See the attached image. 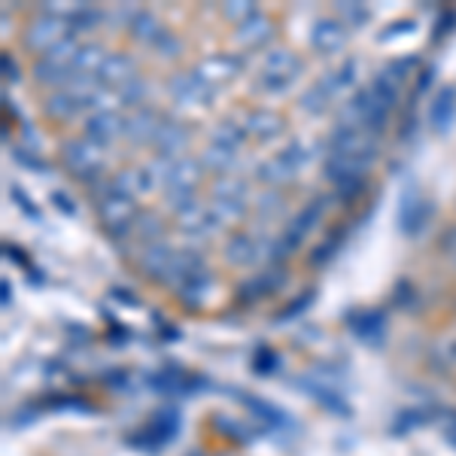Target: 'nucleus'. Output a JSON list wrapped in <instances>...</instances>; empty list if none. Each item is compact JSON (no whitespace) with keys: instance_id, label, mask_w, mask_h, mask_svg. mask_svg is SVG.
I'll return each mask as SVG.
<instances>
[{"instance_id":"obj_38","label":"nucleus","mask_w":456,"mask_h":456,"mask_svg":"<svg viewBox=\"0 0 456 456\" xmlns=\"http://www.w3.org/2000/svg\"><path fill=\"white\" fill-rule=\"evenodd\" d=\"M210 208L219 216V223H232L247 213V201H210Z\"/></svg>"},{"instance_id":"obj_27","label":"nucleus","mask_w":456,"mask_h":456,"mask_svg":"<svg viewBox=\"0 0 456 456\" xmlns=\"http://www.w3.org/2000/svg\"><path fill=\"white\" fill-rule=\"evenodd\" d=\"M234 159H238V152H232V150H223V146H208V150L201 152V165L208 167V171L213 174H219V176H225V174H232V167H234Z\"/></svg>"},{"instance_id":"obj_9","label":"nucleus","mask_w":456,"mask_h":456,"mask_svg":"<svg viewBox=\"0 0 456 456\" xmlns=\"http://www.w3.org/2000/svg\"><path fill=\"white\" fill-rule=\"evenodd\" d=\"M189 128L183 122L176 119H161V128L156 134V141H152V146H156V156H167V159H183V152H186L189 146Z\"/></svg>"},{"instance_id":"obj_11","label":"nucleus","mask_w":456,"mask_h":456,"mask_svg":"<svg viewBox=\"0 0 456 456\" xmlns=\"http://www.w3.org/2000/svg\"><path fill=\"white\" fill-rule=\"evenodd\" d=\"M204 180V165L201 159H176L174 165V174L167 180V192H180V195H195V189L201 186Z\"/></svg>"},{"instance_id":"obj_8","label":"nucleus","mask_w":456,"mask_h":456,"mask_svg":"<svg viewBox=\"0 0 456 456\" xmlns=\"http://www.w3.org/2000/svg\"><path fill=\"white\" fill-rule=\"evenodd\" d=\"M219 225H223L219 216L213 213L210 204H204V201H192L176 213V228L186 234H213Z\"/></svg>"},{"instance_id":"obj_46","label":"nucleus","mask_w":456,"mask_h":456,"mask_svg":"<svg viewBox=\"0 0 456 456\" xmlns=\"http://www.w3.org/2000/svg\"><path fill=\"white\" fill-rule=\"evenodd\" d=\"M447 436H451V441H453V444H456V417H453V420H451V426H447Z\"/></svg>"},{"instance_id":"obj_35","label":"nucleus","mask_w":456,"mask_h":456,"mask_svg":"<svg viewBox=\"0 0 456 456\" xmlns=\"http://www.w3.org/2000/svg\"><path fill=\"white\" fill-rule=\"evenodd\" d=\"M256 12H259V10H256L249 0H232V4H223V16L228 21H238V25H244V21L253 19Z\"/></svg>"},{"instance_id":"obj_22","label":"nucleus","mask_w":456,"mask_h":456,"mask_svg":"<svg viewBox=\"0 0 456 456\" xmlns=\"http://www.w3.org/2000/svg\"><path fill=\"white\" fill-rule=\"evenodd\" d=\"M107 61V53L101 43H86L83 49H79L77 61H73L70 73H79V77H98L101 68H104Z\"/></svg>"},{"instance_id":"obj_14","label":"nucleus","mask_w":456,"mask_h":456,"mask_svg":"<svg viewBox=\"0 0 456 456\" xmlns=\"http://www.w3.org/2000/svg\"><path fill=\"white\" fill-rule=\"evenodd\" d=\"M122 134H125V119L119 113H98L86 119V137L101 146L119 141Z\"/></svg>"},{"instance_id":"obj_36","label":"nucleus","mask_w":456,"mask_h":456,"mask_svg":"<svg viewBox=\"0 0 456 456\" xmlns=\"http://www.w3.org/2000/svg\"><path fill=\"white\" fill-rule=\"evenodd\" d=\"M281 156L289 161V167L292 171H301V167H307V161H311V152H307V146L301 143V141H292V143H286V150H281Z\"/></svg>"},{"instance_id":"obj_16","label":"nucleus","mask_w":456,"mask_h":456,"mask_svg":"<svg viewBox=\"0 0 456 456\" xmlns=\"http://www.w3.org/2000/svg\"><path fill=\"white\" fill-rule=\"evenodd\" d=\"M98 77L104 86L122 88V86H128L131 79H137V64H134V58L125 55V53H110Z\"/></svg>"},{"instance_id":"obj_40","label":"nucleus","mask_w":456,"mask_h":456,"mask_svg":"<svg viewBox=\"0 0 456 456\" xmlns=\"http://www.w3.org/2000/svg\"><path fill=\"white\" fill-rule=\"evenodd\" d=\"M156 53H161V55H165V58H176V55H180V40H176V37L174 34H161L159 37V40H156Z\"/></svg>"},{"instance_id":"obj_19","label":"nucleus","mask_w":456,"mask_h":456,"mask_svg":"<svg viewBox=\"0 0 456 456\" xmlns=\"http://www.w3.org/2000/svg\"><path fill=\"white\" fill-rule=\"evenodd\" d=\"M453 116H456V88H444L429 107V125L438 134H444L453 125Z\"/></svg>"},{"instance_id":"obj_21","label":"nucleus","mask_w":456,"mask_h":456,"mask_svg":"<svg viewBox=\"0 0 456 456\" xmlns=\"http://www.w3.org/2000/svg\"><path fill=\"white\" fill-rule=\"evenodd\" d=\"M256 176H259L265 186H286V183L296 180V171H292L289 161H286L283 156H271L259 165Z\"/></svg>"},{"instance_id":"obj_23","label":"nucleus","mask_w":456,"mask_h":456,"mask_svg":"<svg viewBox=\"0 0 456 456\" xmlns=\"http://www.w3.org/2000/svg\"><path fill=\"white\" fill-rule=\"evenodd\" d=\"M247 195L249 183L238 174L216 176V183H213V201H247Z\"/></svg>"},{"instance_id":"obj_37","label":"nucleus","mask_w":456,"mask_h":456,"mask_svg":"<svg viewBox=\"0 0 456 456\" xmlns=\"http://www.w3.org/2000/svg\"><path fill=\"white\" fill-rule=\"evenodd\" d=\"M119 98H122V104L141 110V107H143V101H146V83H143L141 77L131 79L128 86H122V88H119Z\"/></svg>"},{"instance_id":"obj_12","label":"nucleus","mask_w":456,"mask_h":456,"mask_svg":"<svg viewBox=\"0 0 456 456\" xmlns=\"http://www.w3.org/2000/svg\"><path fill=\"white\" fill-rule=\"evenodd\" d=\"M159 128H161V116L156 113V110H150V107L134 110V113L125 119V137H128L131 143H137V146L156 141Z\"/></svg>"},{"instance_id":"obj_4","label":"nucleus","mask_w":456,"mask_h":456,"mask_svg":"<svg viewBox=\"0 0 456 456\" xmlns=\"http://www.w3.org/2000/svg\"><path fill=\"white\" fill-rule=\"evenodd\" d=\"M174 104L183 110H198V107H210L213 104V88L208 83L195 77V73H176L167 83Z\"/></svg>"},{"instance_id":"obj_24","label":"nucleus","mask_w":456,"mask_h":456,"mask_svg":"<svg viewBox=\"0 0 456 456\" xmlns=\"http://www.w3.org/2000/svg\"><path fill=\"white\" fill-rule=\"evenodd\" d=\"M247 131H244V125H238V122H219L216 128L210 131V143L213 146H223V150H232V152H240V146H244L247 141Z\"/></svg>"},{"instance_id":"obj_41","label":"nucleus","mask_w":456,"mask_h":456,"mask_svg":"<svg viewBox=\"0 0 456 456\" xmlns=\"http://www.w3.org/2000/svg\"><path fill=\"white\" fill-rule=\"evenodd\" d=\"M259 210L262 213H281L283 210V201L277 195H262L259 198Z\"/></svg>"},{"instance_id":"obj_39","label":"nucleus","mask_w":456,"mask_h":456,"mask_svg":"<svg viewBox=\"0 0 456 456\" xmlns=\"http://www.w3.org/2000/svg\"><path fill=\"white\" fill-rule=\"evenodd\" d=\"M338 12H341L344 25H350V28H359L369 21V10H365L362 4H338Z\"/></svg>"},{"instance_id":"obj_45","label":"nucleus","mask_w":456,"mask_h":456,"mask_svg":"<svg viewBox=\"0 0 456 456\" xmlns=\"http://www.w3.org/2000/svg\"><path fill=\"white\" fill-rule=\"evenodd\" d=\"M53 198H55V204H58V208H64V213H70V216H73V213H77V208H73V204L68 201V195H61V192H55Z\"/></svg>"},{"instance_id":"obj_18","label":"nucleus","mask_w":456,"mask_h":456,"mask_svg":"<svg viewBox=\"0 0 456 456\" xmlns=\"http://www.w3.org/2000/svg\"><path fill=\"white\" fill-rule=\"evenodd\" d=\"M244 131L256 141H271V137H277L283 131V119L274 110H253L244 119Z\"/></svg>"},{"instance_id":"obj_28","label":"nucleus","mask_w":456,"mask_h":456,"mask_svg":"<svg viewBox=\"0 0 456 456\" xmlns=\"http://www.w3.org/2000/svg\"><path fill=\"white\" fill-rule=\"evenodd\" d=\"M73 77L70 68H61V64L49 61V58H40L34 64V79L40 86H68V79Z\"/></svg>"},{"instance_id":"obj_6","label":"nucleus","mask_w":456,"mask_h":456,"mask_svg":"<svg viewBox=\"0 0 456 456\" xmlns=\"http://www.w3.org/2000/svg\"><path fill=\"white\" fill-rule=\"evenodd\" d=\"M98 210H101V223H104L113 234H122L125 228H134L137 216H141L131 198H122V195H113V192L98 204Z\"/></svg>"},{"instance_id":"obj_17","label":"nucleus","mask_w":456,"mask_h":456,"mask_svg":"<svg viewBox=\"0 0 456 456\" xmlns=\"http://www.w3.org/2000/svg\"><path fill=\"white\" fill-rule=\"evenodd\" d=\"M234 37H238L240 46L259 49V46H265V43L271 40V37H274V21L265 16V12H256L253 19H247L244 25H238Z\"/></svg>"},{"instance_id":"obj_26","label":"nucleus","mask_w":456,"mask_h":456,"mask_svg":"<svg viewBox=\"0 0 456 456\" xmlns=\"http://www.w3.org/2000/svg\"><path fill=\"white\" fill-rule=\"evenodd\" d=\"M128 31L134 40H141V43H150V46H156V40L161 34H165V28H161V21L152 16V12H146L141 10L134 19H131V25H128Z\"/></svg>"},{"instance_id":"obj_7","label":"nucleus","mask_w":456,"mask_h":456,"mask_svg":"<svg viewBox=\"0 0 456 456\" xmlns=\"http://www.w3.org/2000/svg\"><path fill=\"white\" fill-rule=\"evenodd\" d=\"M240 70H244V61H240L238 55H210V58H204V61H198L192 73L201 83L216 88L228 83V79H234Z\"/></svg>"},{"instance_id":"obj_13","label":"nucleus","mask_w":456,"mask_h":456,"mask_svg":"<svg viewBox=\"0 0 456 456\" xmlns=\"http://www.w3.org/2000/svg\"><path fill=\"white\" fill-rule=\"evenodd\" d=\"M152 180L150 174H146V167H125V171H119L110 180V192L113 195H122V198H141L146 192H152Z\"/></svg>"},{"instance_id":"obj_42","label":"nucleus","mask_w":456,"mask_h":456,"mask_svg":"<svg viewBox=\"0 0 456 456\" xmlns=\"http://www.w3.org/2000/svg\"><path fill=\"white\" fill-rule=\"evenodd\" d=\"M10 192H12V198H16V201H19V208H21V210H25V213H28V216H34V219H37V223H40V213H37V210L31 208V204H28V198H25V192H21V189H19V186H12V189H10Z\"/></svg>"},{"instance_id":"obj_44","label":"nucleus","mask_w":456,"mask_h":456,"mask_svg":"<svg viewBox=\"0 0 456 456\" xmlns=\"http://www.w3.org/2000/svg\"><path fill=\"white\" fill-rule=\"evenodd\" d=\"M16 159L21 161V165H28V167H40V171H46V165H43L40 159H34V156H28L25 150H16Z\"/></svg>"},{"instance_id":"obj_3","label":"nucleus","mask_w":456,"mask_h":456,"mask_svg":"<svg viewBox=\"0 0 456 456\" xmlns=\"http://www.w3.org/2000/svg\"><path fill=\"white\" fill-rule=\"evenodd\" d=\"M329 150L335 156H359L374 161L378 156V146H374V137L369 128H359V125H338L329 137Z\"/></svg>"},{"instance_id":"obj_10","label":"nucleus","mask_w":456,"mask_h":456,"mask_svg":"<svg viewBox=\"0 0 456 456\" xmlns=\"http://www.w3.org/2000/svg\"><path fill=\"white\" fill-rule=\"evenodd\" d=\"M347 43V28H344L341 19H320L311 31V46L320 55H335L344 49Z\"/></svg>"},{"instance_id":"obj_5","label":"nucleus","mask_w":456,"mask_h":456,"mask_svg":"<svg viewBox=\"0 0 456 456\" xmlns=\"http://www.w3.org/2000/svg\"><path fill=\"white\" fill-rule=\"evenodd\" d=\"M68 34H70V21L55 19V16H40V19H34L31 28L25 31V46L31 49V53L46 55L49 49L58 46Z\"/></svg>"},{"instance_id":"obj_15","label":"nucleus","mask_w":456,"mask_h":456,"mask_svg":"<svg viewBox=\"0 0 456 456\" xmlns=\"http://www.w3.org/2000/svg\"><path fill=\"white\" fill-rule=\"evenodd\" d=\"M176 249L171 244H165V240H156V244H150L143 249L141 256V268L146 277H152V281H167V271H171V262H174Z\"/></svg>"},{"instance_id":"obj_20","label":"nucleus","mask_w":456,"mask_h":456,"mask_svg":"<svg viewBox=\"0 0 456 456\" xmlns=\"http://www.w3.org/2000/svg\"><path fill=\"white\" fill-rule=\"evenodd\" d=\"M262 244L253 238V234H232L228 238V247H225V259L232 262V265H249V262H256V256L262 253L259 249Z\"/></svg>"},{"instance_id":"obj_34","label":"nucleus","mask_w":456,"mask_h":456,"mask_svg":"<svg viewBox=\"0 0 456 456\" xmlns=\"http://www.w3.org/2000/svg\"><path fill=\"white\" fill-rule=\"evenodd\" d=\"M101 21V10H94V6H83V10L77 12V16L70 19V34H88L94 31V25Z\"/></svg>"},{"instance_id":"obj_1","label":"nucleus","mask_w":456,"mask_h":456,"mask_svg":"<svg viewBox=\"0 0 456 456\" xmlns=\"http://www.w3.org/2000/svg\"><path fill=\"white\" fill-rule=\"evenodd\" d=\"M61 152H64V165H68L77 176H83V180L98 176L101 167H104V161H107L104 146L88 141V137H73V141L64 143Z\"/></svg>"},{"instance_id":"obj_32","label":"nucleus","mask_w":456,"mask_h":456,"mask_svg":"<svg viewBox=\"0 0 456 456\" xmlns=\"http://www.w3.org/2000/svg\"><path fill=\"white\" fill-rule=\"evenodd\" d=\"M423 216H426V204L420 201V198H417V195L404 198V204H402V228H404V232L414 234L417 225L423 223Z\"/></svg>"},{"instance_id":"obj_25","label":"nucleus","mask_w":456,"mask_h":456,"mask_svg":"<svg viewBox=\"0 0 456 456\" xmlns=\"http://www.w3.org/2000/svg\"><path fill=\"white\" fill-rule=\"evenodd\" d=\"M83 110V104H79L77 98L68 92V88H61V92H53L46 98V113H49V119H58V122H68L73 119V116Z\"/></svg>"},{"instance_id":"obj_31","label":"nucleus","mask_w":456,"mask_h":456,"mask_svg":"<svg viewBox=\"0 0 456 456\" xmlns=\"http://www.w3.org/2000/svg\"><path fill=\"white\" fill-rule=\"evenodd\" d=\"M335 94H332V88H329L326 83H316V86H311L305 92V98H301V107L307 110V113H322V110L329 107V101H332Z\"/></svg>"},{"instance_id":"obj_29","label":"nucleus","mask_w":456,"mask_h":456,"mask_svg":"<svg viewBox=\"0 0 456 456\" xmlns=\"http://www.w3.org/2000/svg\"><path fill=\"white\" fill-rule=\"evenodd\" d=\"M122 104L119 98V88H110V86H101L92 98L86 101L88 107V116H98V113H116V107Z\"/></svg>"},{"instance_id":"obj_33","label":"nucleus","mask_w":456,"mask_h":456,"mask_svg":"<svg viewBox=\"0 0 456 456\" xmlns=\"http://www.w3.org/2000/svg\"><path fill=\"white\" fill-rule=\"evenodd\" d=\"M161 232H165V225H161L159 216H152V213H141L134 223V234L141 240H150V244H156V240L161 238Z\"/></svg>"},{"instance_id":"obj_30","label":"nucleus","mask_w":456,"mask_h":456,"mask_svg":"<svg viewBox=\"0 0 456 456\" xmlns=\"http://www.w3.org/2000/svg\"><path fill=\"white\" fill-rule=\"evenodd\" d=\"M208 286H210V277H208V268L201 274H195L192 281H186L180 286V301H186L189 307H198L208 296Z\"/></svg>"},{"instance_id":"obj_2","label":"nucleus","mask_w":456,"mask_h":456,"mask_svg":"<svg viewBox=\"0 0 456 456\" xmlns=\"http://www.w3.org/2000/svg\"><path fill=\"white\" fill-rule=\"evenodd\" d=\"M298 70H301V61L292 49H274V53L265 55L259 88H265V92H283V88L296 79Z\"/></svg>"},{"instance_id":"obj_43","label":"nucleus","mask_w":456,"mask_h":456,"mask_svg":"<svg viewBox=\"0 0 456 456\" xmlns=\"http://www.w3.org/2000/svg\"><path fill=\"white\" fill-rule=\"evenodd\" d=\"M4 79H10V83H16V79H19V68H16V61L10 58V53L4 55Z\"/></svg>"}]
</instances>
